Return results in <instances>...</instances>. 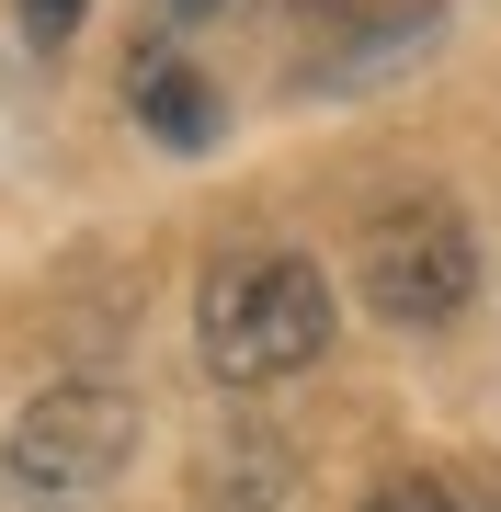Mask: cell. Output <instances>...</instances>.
Listing matches in <instances>:
<instances>
[{"mask_svg": "<svg viewBox=\"0 0 501 512\" xmlns=\"http://www.w3.org/2000/svg\"><path fill=\"white\" fill-rule=\"evenodd\" d=\"M194 353L217 387H274L331 353V285H319V262L297 251H240L217 262L194 296Z\"/></svg>", "mask_w": 501, "mask_h": 512, "instance_id": "obj_1", "label": "cell"}, {"mask_svg": "<svg viewBox=\"0 0 501 512\" xmlns=\"http://www.w3.org/2000/svg\"><path fill=\"white\" fill-rule=\"evenodd\" d=\"M126 456H137V399L126 387H46V399L0 433V490L23 512H69V501L114 490Z\"/></svg>", "mask_w": 501, "mask_h": 512, "instance_id": "obj_2", "label": "cell"}, {"mask_svg": "<svg viewBox=\"0 0 501 512\" xmlns=\"http://www.w3.org/2000/svg\"><path fill=\"white\" fill-rule=\"evenodd\" d=\"M353 274H365V308H376V319L433 330V319L467 308V285H479V228H467L445 194H399L388 217H365Z\"/></svg>", "mask_w": 501, "mask_h": 512, "instance_id": "obj_3", "label": "cell"}, {"mask_svg": "<svg viewBox=\"0 0 501 512\" xmlns=\"http://www.w3.org/2000/svg\"><path fill=\"white\" fill-rule=\"evenodd\" d=\"M126 103H137V126H149L160 148H217V126H228L217 80L183 69L171 46H137V57H126Z\"/></svg>", "mask_w": 501, "mask_h": 512, "instance_id": "obj_4", "label": "cell"}, {"mask_svg": "<svg viewBox=\"0 0 501 512\" xmlns=\"http://www.w3.org/2000/svg\"><path fill=\"white\" fill-rule=\"evenodd\" d=\"M365 512H467V478H388L365 490Z\"/></svg>", "mask_w": 501, "mask_h": 512, "instance_id": "obj_5", "label": "cell"}, {"mask_svg": "<svg viewBox=\"0 0 501 512\" xmlns=\"http://www.w3.org/2000/svg\"><path fill=\"white\" fill-rule=\"evenodd\" d=\"M80 12H92V0H12V23H23L35 46H69V35H80Z\"/></svg>", "mask_w": 501, "mask_h": 512, "instance_id": "obj_6", "label": "cell"}, {"mask_svg": "<svg viewBox=\"0 0 501 512\" xmlns=\"http://www.w3.org/2000/svg\"><path fill=\"white\" fill-rule=\"evenodd\" d=\"M467 512H501V478H467Z\"/></svg>", "mask_w": 501, "mask_h": 512, "instance_id": "obj_7", "label": "cell"}, {"mask_svg": "<svg viewBox=\"0 0 501 512\" xmlns=\"http://www.w3.org/2000/svg\"><path fill=\"white\" fill-rule=\"evenodd\" d=\"M160 12H171V23H205V12H217V0H160Z\"/></svg>", "mask_w": 501, "mask_h": 512, "instance_id": "obj_8", "label": "cell"}, {"mask_svg": "<svg viewBox=\"0 0 501 512\" xmlns=\"http://www.w3.org/2000/svg\"><path fill=\"white\" fill-rule=\"evenodd\" d=\"M308 12H331V0H308Z\"/></svg>", "mask_w": 501, "mask_h": 512, "instance_id": "obj_9", "label": "cell"}]
</instances>
